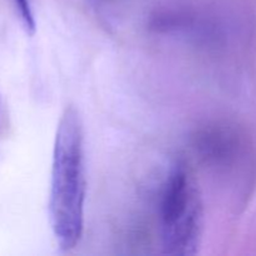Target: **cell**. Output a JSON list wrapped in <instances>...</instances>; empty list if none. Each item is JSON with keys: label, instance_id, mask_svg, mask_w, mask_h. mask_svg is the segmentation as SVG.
Returning <instances> with one entry per match:
<instances>
[{"label": "cell", "instance_id": "cell-1", "mask_svg": "<svg viewBox=\"0 0 256 256\" xmlns=\"http://www.w3.org/2000/svg\"><path fill=\"white\" fill-rule=\"evenodd\" d=\"M86 196L84 125L74 105L60 115L52 146L49 192V222L56 244L69 252L84 232Z\"/></svg>", "mask_w": 256, "mask_h": 256}, {"label": "cell", "instance_id": "cell-2", "mask_svg": "<svg viewBox=\"0 0 256 256\" xmlns=\"http://www.w3.org/2000/svg\"><path fill=\"white\" fill-rule=\"evenodd\" d=\"M162 239L168 255L189 256L199 252L204 229V209L199 185L185 162L170 169L160 202Z\"/></svg>", "mask_w": 256, "mask_h": 256}, {"label": "cell", "instance_id": "cell-3", "mask_svg": "<svg viewBox=\"0 0 256 256\" xmlns=\"http://www.w3.org/2000/svg\"><path fill=\"white\" fill-rule=\"evenodd\" d=\"M18 12H19L20 19H22V26L29 34L35 32V18L32 14V6H30L29 0H15Z\"/></svg>", "mask_w": 256, "mask_h": 256}]
</instances>
